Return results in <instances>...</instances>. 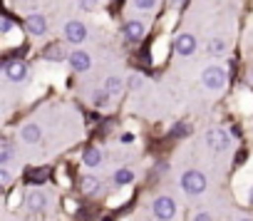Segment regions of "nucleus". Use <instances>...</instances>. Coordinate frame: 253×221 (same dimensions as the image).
Listing matches in <instances>:
<instances>
[{"label": "nucleus", "instance_id": "nucleus-22", "mask_svg": "<svg viewBox=\"0 0 253 221\" xmlns=\"http://www.w3.org/2000/svg\"><path fill=\"white\" fill-rule=\"evenodd\" d=\"M10 28H13V23H10V18H3V23H0V33H10Z\"/></svg>", "mask_w": 253, "mask_h": 221}, {"label": "nucleus", "instance_id": "nucleus-20", "mask_svg": "<svg viewBox=\"0 0 253 221\" xmlns=\"http://www.w3.org/2000/svg\"><path fill=\"white\" fill-rule=\"evenodd\" d=\"M10 157H13V152H10V144H8V142H3V152H0V162L5 164Z\"/></svg>", "mask_w": 253, "mask_h": 221}, {"label": "nucleus", "instance_id": "nucleus-5", "mask_svg": "<svg viewBox=\"0 0 253 221\" xmlns=\"http://www.w3.org/2000/svg\"><path fill=\"white\" fill-rule=\"evenodd\" d=\"M65 38L70 40V43H82L84 38H87V30H84V25L82 23H67V28H65Z\"/></svg>", "mask_w": 253, "mask_h": 221}, {"label": "nucleus", "instance_id": "nucleus-13", "mask_svg": "<svg viewBox=\"0 0 253 221\" xmlns=\"http://www.w3.org/2000/svg\"><path fill=\"white\" fill-rule=\"evenodd\" d=\"M40 134H42V132H40V127H35V125H28V127L23 130V139H25V142H38Z\"/></svg>", "mask_w": 253, "mask_h": 221}, {"label": "nucleus", "instance_id": "nucleus-24", "mask_svg": "<svg viewBox=\"0 0 253 221\" xmlns=\"http://www.w3.org/2000/svg\"><path fill=\"white\" fill-rule=\"evenodd\" d=\"M209 50H211V52H216V50H223V43H221V40H211Z\"/></svg>", "mask_w": 253, "mask_h": 221}, {"label": "nucleus", "instance_id": "nucleus-10", "mask_svg": "<svg viewBox=\"0 0 253 221\" xmlns=\"http://www.w3.org/2000/svg\"><path fill=\"white\" fill-rule=\"evenodd\" d=\"M25 25H28V33H30V35H42L45 28H47V23H45L42 15H30Z\"/></svg>", "mask_w": 253, "mask_h": 221}, {"label": "nucleus", "instance_id": "nucleus-26", "mask_svg": "<svg viewBox=\"0 0 253 221\" xmlns=\"http://www.w3.org/2000/svg\"><path fill=\"white\" fill-rule=\"evenodd\" d=\"M0 174H3V184H8V181H10V172H8V169H3Z\"/></svg>", "mask_w": 253, "mask_h": 221}, {"label": "nucleus", "instance_id": "nucleus-16", "mask_svg": "<svg viewBox=\"0 0 253 221\" xmlns=\"http://www.w3.org/2000/svg\"><path fill=\"white\" fill-rule=\"evenodd\" d=\"M132 179H134V174H132L129 169H119V172L114 174V181H117V184H129Z\"/></svg>", "mask_w": 253, "mask_h": 221}, {"label": "nucleus", "instance_id": "nucleus-29", "mask_svg": "<svg viewBox=\"0 0 253 221\" xmlns=\"http://www.w3.org/2000/svg\"><path fill=\"white\" fill-rule=\"evenodd\" d=\"M248 201H251V204H253V189H251V196H248Z\"/></svg>", "mask_w": 253, "mask_h": 221}, {"label": "nucleus", "instance_id": "nucleus-9", "mask_svg": "<svg viewBox=\"0 0 253 221\" xmlns=\"http://www.w3.org/2000/svg\"><path fill=\"white\" fill-rule=\"evenodd\" d=\"M124 35L129 43H139L144 38V25L142 23H126L124 25Z\"/></svg>", "mask_w": 253, "mask_h": 221}, {"label": "nucleus", "instance_id": "nucleus-21", "mask_svg": "<svg viewBox=\"0 0 253 221\" xmlns=\"http://www.w3.org/2000/svg\"><path fill=\"white\" fill-rule=\"evenodd\" d=\"M134 3H137V8L149 10V8H154V5H157V0H134Z\"/></svg>", "mask_w": 253, "mask_h": 221}, {"label": "nucleus", "instance_id": "nucleus-17", "mask_svg": "<svg viewBox=\"0 0 253 221\" xmlns=\"http://www.w3.org/2000/svg\"><path fill=\"white\" fill-rule=\"evenodd\" d=\"M28 201H30V209H35V211L45 206V196H42V194H30Z\"/></svg>", "mask_w": 253, "mask_h": 221}, {"label": "nucleus", "instance_id": "nucleus-6", "mask_svg": "<svg viewBox=\"0 0 253 221\" xmlns=\"http://www.w3.org/2000/svg\"><path fill=\"white\" fill-rule=\"evenodd\" d=\"M70 65L77 72H84V70H89V55L82 50H75V52H70Z\"/></svg>", "mask_w": 253, "mask_h": 221}, {"label": "nucleus", "instance_id": "nucleus-1", "mask_svg": "<svg viewBox=\"0 0 253 221\" xmlns=\"http://www.w3.org/2000/svg\"><path fill=\"white\" fill-rule=\"evenodd\" d=\"M181 186L186 194H201L206 189V177L201 172H186L181 179Z\"/></svg>", "mask_w": 253, "mask_h": 221}, {"label": "nucleus", "instance_id": "nucleus-30", "mask_svg": "<svg viewBox=\"0 0 253 221\" xmlns=\"http://www.w3.org/2000/svg\"><path fill=\"white\" fill-rule=\"evenodd\" d=\"M241 221H251V219H241Z\"/></svg>", "mask_w": 253, "mask_h": 221}, {"label": "nucleus", "instance_id": "nucleus-7", "mask_svg": "<svg viewBox=\"0 0 253 221\" xmlns=\"http://www.w3.org/2000/svg\"><path fill=\"white\" fill-rule=\"evenodd\" d=\"M194 50H196L194 35H179V38H176V52H179V55H191Z\"/></svg>", "mask_w": 253, "mask_h": 221}, {"label": "nucleus", "instance_id": "nucleus-28", "mask_svg": "<svg viewBox=\"0 0 253 221\" xmlns=\"http://www.w3.org/2000/svg\"><path fill=\"white\" fill-rule=\"evenodd\" d=\"M142 85V77H132V87H139Z\"/></svg>", "mask_w": 253, "mask_h": 221}, {"label": "nucleus", "instance_id": "nucleus-23", "mask_svg": "<svg viewBox=\"0 0 253 221\" xmlns=\"http://www.w3.org/2000/svg\"><path fill=\"white\" fill-rule=\"evenodd\" d=\"M186 132H189L186 125H176V127H174V134H176V137H186Z\"/></svg>", "mask_w": 253, "mask_h": 221}, {"label": "nucleus", "instance_id": "nucleus-27", "mask_svg": "<svg viewBox=\"0 0 253 221\" xmlns=\"http://www.w3.org/2000/svg\"><path fill=\"white\" fill-rule=\"evenodd\" d=\"M194 221H211V216H209V214H199Z\"/></svg>", "mask_w": 253, "mask_h": 221}, {"label": "nucleus", "instance_id": "nucleus-15", "mask_svg": "<svg viewBox=\"0 0 253 221\" xmlns=\"http://www.w3.org/2000/svg\"><path fill=\"white\" fill-rule=\"evenodd\" d=\"M99 162H102V154H99L97 149H87V152H84V164H87V167H97Z\"/></svg>", "mask_w": 253, "mask_h": 221}, {"label": "nucleus", "instance_id": "nucleus-2", "mask_svg": "<svg viewBox=\"0 0 253 221\" xmlns=\"http://www.w3.org/2000/svg\"><path fill=\"white\" fill-rule=\"evenodd\" d=\"M204 85H206L209 89H221V87L226 85V72H223L221 67H209V70L204 72Z\"/></svg>", "mask_w": 253, "mask_h": 221}, {"label": "nucleus", "instance_id": "nucleus-3", "mask_svg": "<svg viewBox=\"0 0 253 221\" xmlns=\"http://www.w3.org/2000/svg\"><path fill=\"white\" fill-rule=\"evenodd\" d=\"M154 214H157V219H164V221H169V219L176 214V206H174V201H171V199H167V196H159V199L154 201Z\"/></svg>", "mask_w": 253, "mask_h": 221}, {"label": "nucleus", "instance_id": "nucleus-25", "mask_svg": "<svg viewBox=\"0 0 253 221\" xmlns=\"http://www.w3.org/2000/svg\"><path fill=\"white\" fill-rule=\"evenodd\" d=\"M82 8L84 10H92L94 8V0H82Z\"/></svg>", "mask_w": 253, "mask_h": 221}, {"label": "nucleus", "instance_id": "nucleus-12", "mask_svg": "<svg viewBox=\"0 0 253 221\" xmlns=\"http://www.w3.org/2000/svg\"><path fill=\"white\" fill-rule=\"evenodd\" d=\"M45 57H47V60H65L67 55H65L62 45L55 43V45H47V47H45Z\"/></svg>", "mask_w": 253, "mask_h": 221}, {"label": "nucleus", "instance_id": "nucleus-14", "mask_svg": "<svg viewBox=\"0 0 253 221\" xmlns=\"http://www.w3.org/2000/svg\"><path fill=\"white\" fill-rule=\"evenodd\" d=\"M47 169L42 167V169H30V174H28V181H33V184H42L45 179H47Z\"/></svg>", "mask_w": 253, "mask_h": 221}, {"label": "nucleus", "instance_id": "nucleus-11", "mask_svg": "<svg viewBox=\"0 0 253 221\" xmlns=\"http://www.w3.org/2000/svg\"><path fill=\"white\" fill-rule=\"evenodd\" d=\"M80 189H82V194H94V191H99V181L94 177H82Z\"/></svg>", "mask_w": 253, "mask_h": 221}, {"label": "nucleus", "instance_id": "nucleus-4", "mask_svg": "<svg viewBox=\"0 0 253 221\" xmlns=\"http://www.w3.org/2000/svg\"><path fill=\"white\" fill-rule=\"evenodd\" d=\"M5 75H8V80H13V82H23L25 75H28V67H25V62H20V60L5 62Z\"/></svg>", "mask_w": 253, "mask_h": 221}, {"label": "nucleus", "instance_id": "nucleus-19", "mask_svg": "<svg viewBox=\"0 0 253 221\" xmlns=\"http://www.w3.org/2000/svg\"><path fill=\"white\" fill-rule=\"evenodd\" d=\"M107 94H109L107 89H97V92H94V104H99V107H102V104L107 102Z\"/></svg>", "mask_w": 253, "mask_h": 221}, {"label": "nucleus", "instance_id": "nucleus-8", "mask_svg": "<svg viewBox=\"0 0 253 221\" xmlns=\"http://www.w3.org/2000/svg\"><path fill=\"white\" fill-rule=\"evenodd\" d=\"M206 139H209V147H211V149H226V147H228V137H226L221 130H211V132L206 134Z\"/></svg>", "mask_w": 253, "mask_h": 221}, {"label": "nucleus", "instance_id": "nucleus-18", "mask_svg": "<svg viewBox=\"0 0 253 221\" xmlns=\"http://www.w3.org/2000/svg\"><path fill=\"white\" fill-rule=\"evenodd\" d=\"M119 89H122V82H119L117 77H109V80H107V92H109V94H117Z\"/></svg>", "mask_w": 253, "mask_h": 221}]
</instances>
